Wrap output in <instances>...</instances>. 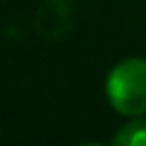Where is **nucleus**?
Returning <instances> with one entry per match:
<instances>
[{"label": "nucleus", "mask_w": 146, "mask_h": 146, "mask_svg": "<svg viewBox=\"0 0 146 146\" xmlns=\"http://www.w3.org/2000/svg\"><path fill=\"white\" fill-rule=\"evenodd\" d=\"M107 100L127 117L146 115V58H124L107 76Z\"/></svg>", "instance_id": "nucleus-1"}, {"label": "nucleus", "mask_w": 146, "mask_h": 146, "mask_svg": "<svg viewBox=\"0 0 146 146\" xmlns=\"http://www.w3.org/2000/svg\"><path fill=\"white\" fill-rule=\"evenodd\" d=\"M115 146H146V119H134L124 124L115 136H112Z\"/></svg>", "instance_id": "nucleus-2"}]
</instances>
